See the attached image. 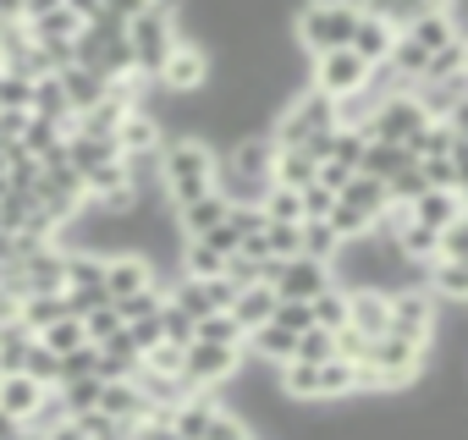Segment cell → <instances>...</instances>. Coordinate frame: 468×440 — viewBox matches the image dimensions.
Returning <instances> with one entry per match:
<instances>
[{"label": "cell", "mask_w": 468, "mask_h": 440, "mask_svg": "<svg viewBox=\"0 0 468 440\" xmlns=\"http://www.w3.org/2000/svg\"><path fill=\"white\" fill-rule=\"evenodd\" d=\"M67 314V292H28L23 303H17V320H23V330H45V325H56Z\"/></svg>", "instance_id": "83f0119b"}, {"label": "cell", "mask_w": 468, "mask_h": 440, "mask_svg": "<svg viewBox=\"0 0 468 440\" xmlns=\"http://www.w3.org/2000/svg\"><path fill=\"white\" fill-rule=\"evenodd\" d=\"M39 341H45L50 352H72V347H83L89 336H83V320H78V314H61L56 325H45V330H39Z\"/></svg>", "instance_id": "b9f144b4"}, {"label": "cell", "mask_w": 468, "mask_h": 440, "mask_svg": "<svg viewBox=\"0 0 468 440\" xmlns=\"http://www.w3.org/2000/svg\"><path fill=\"white\" fill-rule=\"evenodd\" d=\"M364 78H369V67H364L353 50H325V56H314V67H309V89H320V94H331V100L358 94Z\"/></svg>", "instance_id": "ba28073f"}, {"label": "cell", "mask_w": 468, "mask_h": 440, "mask_svg": "<svg viewBox=\"0 0 468 440\" xmlns=\"http://www.w3.org/2000/svg\"><path fill=\"white\" fill-rule=\"evenodd\" d=\"M160 336H165L171 347H187V341H193V314H182L171 298H165V309H160Z\"/></svg>", "instance_id": "bcb514c9"}, {"label": "cell", "mask_w": 468, "mask_h": 440, "mask_svg": "<svg viewBox=\"0 0 468 440\" xmlns=\"http://www.w3.org/2000/svg\"><path fill=\"white\" fill-rule=\"evenodd\" d=\"M144 369H154V374H182V347H171V341L149 347V352H144Z\"/></svg>", "instance_id": "f5cc1de1"}, {"label": "cell", "mask_w": 468, "mask_h": 440, "mask_svg": "<svg viewBox=\"0 0 468 440\" xmlns=\"http://www.w3.org/2000/svg\"><path fill=\"white\" fill-rule=\"evenodd\" d=\"M144 287H154V265L144 254H111L105 259V292H111V303H122V298H133Z\"/></svg>", "instance_id": "7c38bea8"}, {"label": "cell", "mask_w": 468, "mask_h": 440, "mask_svg": "<svg viewBox=\"0 0 468 440\" xmlns=\"http://www.w3.org/2000/svg\"><path fill=\"white\" fill-rule=\"evenodd\" d=\"M298 193H303V220H325L331 204H336V193H331L325 182H309V187H298Z\"/></svg>", "instance_id": "c3c4849f"}, {"label": "cell", "mask_w": 468, "mask_h": 440, "mask_svg": "<svg viewBox=\"0 0 468 440\" xmlns=\"http://www.w3.org/2000/svg\"><path fill=\"white\" fill-rule=\"evenodd\" d=\"M243 347H226V341H187L182 347V385L187 391H215L231 374L243 369Z\"/></svg>", "instance_id": "277c9868"}, {"label": "cell", "mask_w": 468, "mask_h": 440, "mask_svg": "<svg viewBox=\"0 0 468 440\" xmlns=\"http://www.w3.org/2000/svg\"><path fill=\"white\" fill-rule=\"evenodd\" d=\"M391 243H397V254H402V259H413V265H430V259H441V232L419 226L413 215H408L402 226L391 232Z\"/></svg>", "instance_id": "cb8c5ba5"}, {"label": "cell", "mask_w": 468, "mask_h": 440, "mask_svg": "<svg viewBox=\"0 0 468 440\" xmlns=\"http://www.w3.org/2000/svg\"><path fill=\"white\" fill-rule=\"evenodd\" d=\"M336 198H342V204H353V209H364L369 220H380V215L391 209V193H386V182H380V176H358V171L347 176V187H342Z\"/></svg>", "instance_id": "d4e9b609"}, {"label": "cell", "mask_w": 468, "mask_h": 440, "mask_svg": "<svg viewBox=\"0 0 468 440\" xmlns=\"http://www.w3.org/2000/svg\"><path fill=\"white\" fill-rule=\"evenodd\" d=\"M160 309H165V287H160V281L116 303V314H122V325H133V320H149V314H160Z\"/></svg>", "instance_id": "60d3db41"}, {"label": "cell", "mask_w": 468, "mask_h": 440, "mask_svg": "<svg viewBox=\"0 0 468 440\" xmlns=\"http://www.w3.org/2000/svg\"><path fill=\"white\" fill-rule=\"evenodd\" d=\"M204 292H209V309H231V298H238V287H231L226 276H209Z\"/></svg>", "instance_id": "6f0895ef"}, {"label": "cell", "mask_w": 468, "mask_h": 440, "mask_svg": "<svg viewBox=\"0 0 468 440\" xmlns=\"http://www.w3.org/2000/svg\"><path fill=\"white\" fill-rule=\"evenodd\" d=\"M271 287H276V298L309 303V298H320V292L331 287V265H320V259H303V254H292V259H276V270H271Z\"/></svg>", "instance_id": "9c48e42d"}, {"label": "cell", "mask_w": 468, "mask_h": 440, "mask_svg": "<svg viewBox=\"0 0 468 440\" xmlns=\"http://www.w3.org/2000/svg\"><path fill=\"white\" fill-rule=\"evenodd\" d=\"M176 23H182V6H176V0H149V6L127 23L133 72H138V78H160V67H165L171 45H176V34H182Z\"/></svg>", "instance_id": "3957f363"}, {"label": "cell", "mask_w": 468, "mask_h": 440, "mask_svg": "<svg viewBox=\"0 0 468 440\" xmlns=\"http://www.w3.org/2000/svg\"><path fill=\"white\" fill-rule=\"evenodd\" d=\"M100 385H105L100 374H83V380H61L56 396H61V407L78 418V413H94V407H100Z\"/></svg>", "instance_id": "836d02e7"}, {"label": "cell", "mask_w": 468, "mask_h": 440, "mask_svg": "<svg viewBox=\"0 0 468 440\" xmlns=\"http://www.w3.org/2000/svg\"><path fill=\"white\" fill-rule=\"evenodd\" d=\"M100 413H111V418H122V424H144V418H149V402L138 396L133 380H105V385H100Z\"/></svg>", "instance_id": "d6986e66"}, {"label": "cell", "mask_w": 468, "mask_h": 440, "mask_svg": "<svg viewBox=\"0 0 468 440\" xmlns=\"http://www.w3.org/2000/svg\"><path fill=\"white\" fill-rule=\"evenodd\" d=\"M176 265H182V276H193V281H209V276H220V270H226V254H220L209 237H182V248H176Z\"/></svg>", "instance_id": "7402d4cb"}, {"label": "cell", "mask_w": 468, "mask_h": 440, "mask_svg": "<svg viewBox=\"0 0 468 440\" xmlns=\"http://www.w3.org/2000/svg\"><path fill=\"white\" fill-rule=\"evenodd\" d=\"M127 336L138 341V352L160 347V341H165V336H160V314H149V320H133V325H127Z\"/></svg>", "instance_id": "9f6ffc18"}, {"label": "cell", "mask_w": 468, "mask_h": 440, "mask_svg": "<svg viewBox=\"0 0 468 440\" xmlns=\"http://www.w3.org/2000/svg\"><path fill=\"white\" fill-rule=\"evenodd\" d=\"M298 226H303V220H298ZM298 226H287V220H265V232H260L265 254L271 259H292L298 254Z\"/></svg>", "instance_id": "ee69618b"}, {"label": "cell", "mask_w": 468, "mask_h": 440, "mask_svg": "<svg viewBox=\"0 0 468 440\" xmlns=\"http://www.w3.org/2000/svg\"><path fill=\"white\" fill-rule=\"evenodd\" d=\"M446 127H452L457 138H468V89L452 100V110H446Z\"/></svg>", "instance_id": "94428289"}, {"label": "cell", "mask_w": 468, "mask_h": 440, "mask_svg": "<svg viewBox=\"0 0 468 440\" xmlns=\"http://www.w3.org/2000/svg\"><path fill=\"white\" fill-rule=\"evenodd\" d=\"M325 220H331V232H336L342 243H353V237H364V232H375V220H369L364 209H353V204H342V198L331 204V215H325Z\"/></svg>", "instance_id": "ab89813d"}, {"label": "cell", "mask_w": 468, "mask_h": 440, "mask_svg": "<svg viewBox=\"0 0 468 440\" xmlns=\"http://www.w3.org/2000/svg\"><path fill=\"white\" fill-rule=\"evenodd\" d=\"M424 121H430V116H424L419 94H413V89H391V94L369 110V121H358V127H364V138H375V143H408Z\"/></svg>", "instance_id": "5b68a950"}, {"label": "cell", "mask_w": 468, "mask_h": 440, "mask_svg": "<svg viewBox=\"0 0 468 440\" xmlns=\"http://www.w3.org/2000/svg\"><path fill=\"white\" fill-rule=\"evenodd\" d=\"M215 165H220V154L198 132H182V138L160 143V193H165V204L182 209V204L204 198L215 187Z\"/></svg>", "instance_id": "6da1fadb"}, {"label": "cell", "mask_w": 468, "mask_h": 440, "mask_svg": "<svg viewBox=\"0 0 468 440\" xmlns=\"http://www.w3.org/2000/svg\"><path fill=\"white\" fill-rule=\"evenodd\" d=\"M347 176H353V171H347V165H336V160H320V171H314V182H325L331 193H342V187H347Z\"/></svg>", "instance_id": "680465c9"}, {"label": "cell", "mask_w": 468, "mask_h": 440, "mask_svg": "<svg viewBox=\"0 0 468 440\" xmlns=\"http://www.w3.org/2000/svg\"><path fill=\"white\" fill-rule=\"evenodd\" d=\"M50 385H39L34 374H0V413H12L17 424L39 407V396H45Z\"/></svg>", "instance_id": "ffe728a7"}, {"label": "cell", "mask_w": 468, "mask_h": 440, "mask_svg": "<svg viewBox=\"0 0 468 440\" xmlns=\"http://www.w3.org/2000/svg\"><path fill=\"white\" fill-rule=\"evenodd\" d=\"M314 171H320V160H314L309 149H276L271 182H282V187H309V182H314Z\"/></svg>", "instance_id": "f1b7e54d"}, {"label": "cell", "mask_w": 468, "mask_h": 440, "mask_svg": "<svg viewBox=\"0 0 468 440\" xmlns=\"http://www.w3.org/2000/svg\"><path fill=\"white\" fill-rule=\"evenodd\" d=\"M271 320H276V325H287V330L298 336V330H309V325H314V309H309V303H292V298H282Z\"/></svg>", "instance_id": "681fc988"}, {"label": "cell", "mask_w": 468, "mask_h": 440, "mask_svg": "<svg viewBox=\"0 0 468 440\" xmlns=\"http://www.w3.org/2000/svg\"><path fill=\"white\" fill-rule=\"evenodd\" d=\"M463 193L457 187H424L413 204H408V215L419 220V226H430V232H446L452 226V220H463Z\"/></svg>", "instance_id": "30bf717a"}, {"label": "cell", "mask_w": 468, "mask_h": 440, "mask_svg": "<svg viewBox=\"0 0 468 440\" xmlns=\"http://www.w3.org/2000/svg\"><path fill=\"white\" fill-rule=\"evenodd\" d=\"M402 165H413V154H408V143H364V154H358V176H397Z\"/></svg>", "instance_id": "4316f807"}, {"label": "cell", "mask_w": 468, "mask_h": 440, "mask_svg": "<svg viewBox=\"0 0 468 440\" xmlns=\"http://www.w3.org/2000/svg\"><path fill=\"white\" fill-rule=\"evenodd\" d=\"M260 209H265V220H287V226H298V220H303V193H298V187L271 182V187H265V198H260Z\"/></svg>", "instance_id": "d6a6232c"}, {"label": "cell", "mask_w": 468, "mask_h": 440, "mask_svg": "<svg viewBox=\"0 0 468 440\" xmlns=\"http://www.w3.org/2000/svg\"><path fill=\"white\" fill-rule=\"evenodd\" d=\"M292 358H298V363H325V358H336V336L320 330V325H309V330H298Z\"/></svg>", "instance_id": "7bdbcfd3"}, {"label": "cell", "mask_w": 468, "mask_h": 440, "mask_svg": "<svg viewBox=\"0 0 468 440\" xmlns=\"http://www.w3.org/2000/svg\"><path fill=\"white\" fill-rule=\"evenodd\" d=\"M386 298H391V330L430 347V336H435V325H441V303L430 298V287H397V292H386Z\"/></svg>", "instance_id": "52a82bcc"}, {"label": "cell", "mask_w": 468, "mask_h": 440, "mask_svg": "<svg viewBox=\"0 0 468 440\" xmlns=\"http://www.w3.org/2000/svg\"><path fill=\"white\" fill-rule=\"evenodd\" d=\"M12 429H23V424H17V418H12V413H0V440H6V435H12Z\"/></svg>", "instance_id": "03108f58"}, {"label": "cell", "mask_w": 468, "mask_h": 440, "mask_svg": "<svg viewBox=\"0 0 468 440\" xmlns=\"http://www.w3.org/2000/svg\"><path fill=\"white\" fill-rule=\"evenodd\" d=\"M419 171H424V187H457V165H452V154H441V160H419Z\"/></svg>", "instance_id": "db71d44e"}, {"label": "cell", "mask_w": 468, "mask_h": 440, "mask_svg": "<svg viewBox=\"0 0 468 440\" xmlns=\"http://www.w3.org/2000/svg\"><path fill=\"white\" fill-rule=\"evenodd\" d=\"M0 23H23V0H0Z\"/></svg>", "instance_id": "be15d7a7"}, {"label": "cell", "mask_w": 468, "mask_h": 440, "mask_svg": "<svg viewBox=\"0 0 468 440\" xmlns=\"http://www.w3.org/2000/svg\"><path fill=\"white\" fill-rule=\"evenodd\" d=\"M441 259H468V209H463V220H452L441 232Z\"/></svg>", "instance_id": "816d5d0a"}, {"label": "cell", "mask_w": 468, "mask_h": 440, "mask_svg": "<svg viewBox=\"0 0 468 440\" xmlns=\"http://www.w3.org/2000/svg\"><path fill=\"white\" fill-rule=\"evenodd\" d=\"M309 309H314V325H320V330H342V325H347V292H342L336 281H331L320 298H309Z\"/></svg>", "instance_id": "d590c367"}, {"label": "cell", "mask_w": 468, "mask_h": 440, "mask_svg": "<svg viewBox=\"0 0 468 440\" xmlns=\"http://www.w3.org/2000/svg\"><path fill=\"white\" fill-rule=\"evenodd\" d=\"M78 28H83V17H72L67 6H56V12H45V17L28 23V39H78Z\"/></svg>", "instance_id": "8d00e7d4"}, {"label": "cell", "mask_w": 468, "mask_h": 440, "mask_svg": "<svg viewBox=\"0 0 468 440\" xmlns=\"http://www.w3.org/2000/svg\"><path fill=\"white\" fill-rule=\"evenodd\" d=\"M424 287L435 303H468V259H430Z\"/></svg>", "instance_id": "2e32d148"}, {"label": "cell", "mask_w": 468, "mask_h": 440, "mask_svg": "<svg viewBox=\"0 0 468 440\" xmlns=\"http://www.w3.org/2000/svg\"><path fill=\"white\" fill-rule=\"evenodd\" d=\"M347 396H358L353 363H347V358H325V363H314V402H347Z\"/></svg>", "instance_id": "603a6c76"}, {"label": "cell", "mask_w": 468, "mask_h": 440, "mask_svg": "<svg viewBox=\"0 0 468 440\" xmlns=\"http://www.w3.org/2000/svg\"><path fill=\"white\" fill-rule=\"evenodd\" d=\"M276 303H282V298H276V287H271V281H254V287H243L238 298H231V309H226V314L238 320V325H243V336H249L254 325H265V320L276 314Z\"/></svg>", "instance_id": "e0dca14e"}, {"label": "cell", "mask_w": 468, "mask_h": 440, "mask_svg": "<svg viewBox=\"0 0 468 440\" xmlns=\"http://www.w3.org/2000/svg\"><path fill=\"white\" fill-rule=\"evenodd\" d=\"M347 325H353V330H364V336L391 330V298H386V292H369V287L347 292Z\"/></svg>", "instance_id": "9a60e30c"}, {"label": "cell", "mask_w": 468, "mask_h": 440, "mask_svg": "<svg viewBox=\"0 0 468 440\" xmlns=\"http://www.w3.org/2000/svg\"><path fill=\"white\" fill-rule=\"evenodd\" d=\"M67 418H72V413L61 407V396H56V385H50V391L39 396V407H34V413L23 418V429H28V435H50V429H61Z\"/></svg>", "instance_id": "f35d334b"}, {"label": "cell", "mask_w": 468, "mask_h": 440, "mask_svg": "<svg viewBox=\"0 0 468 440\" xmlns=\"http://www.w3.org/2000/svg\"><path fill=\"white\" fill-rule=\"evenodd\" d=\"M226 209H231L226 193L209 187L204 198H193V204H182V209H171V215H176V232H182V237H204V232H215L220 220H226Z\"/></svg>", "instance_id": "5bb4252c"}, {"label": "cell", "mask_w": 468, "mask_h": 440, "mask_svg": "<svg viewBox=\"0 0 468 440\" xmlns=\"http://www.w3.org/2000/svg\"><path fill=\"white\" fill-rule=\"evenodd\" d=\"M336 336V358H347V363H358L364 358V347H369V336L364 330H353V325H342V330H331Z\"/></svg>", "instance_id": "11a10c76"}, {"label": "cell", "mask_w": 468, "mask_h": 440, "mask_svg": "<svg viewBox=\"0 0 468 440\" xmlns=\"http://www.w3.org/2000/svg\"><path fill=\"white\" fill-rule=\"evenodd\" d=\"M209 78H215V61H209V50L193 39V34H176V45H171V56H165V67H160V89L165 94H198V89H209Z\"/></svg>", "instance_id": "8992f818"}, {"label": "cell", "mask_w": 468, "mask_h": 440, "mask_svg": "<svg viewBox=\"0 0 468 440\" xmlns=\"http://www.w3.org/2000/svg\"><path fill=\"white\" fill-rule=\"evenodd\" d=\"M34 105V83L17 72H0V110H28Z\"/></svg>", "instance_id": "7dc6e473"}, {"label": "cell", "mask_w": 468, "mask_h": 440, "mask_svg": "<svg viewBox=\"0 0 468 440\" xmlns=\"http://www.w3.org/2000/svg\"><path fill=\"white\" fill-rule=\"evenodd\" d=\"M28 116H45V121H56L61 132H72V105H67V94H61V78H56V72L34 83V105H28Z\"/></svg>", "instance_id": "484cf974"}, {"label": "cell", "mask_w": 468, "mask_h": 440, "mask_svg": "<svg viewBox=\"0 0 468 440\" xmlns=\"http://www.w3.org/2000/svg\"><path fill=\"white\" fill-rule=\"evenodd\" d=\"M23 374H34L39 385H56V352L34 336V352H28V363H23Z\"/></svg>", "instance_id": "f907efd6"}, {"label": "cell", "mask_w": 468, "mask_h": 440, "mask_svg": "<svg viewBox=\"0 0 468 440\" xmlns=\"http://www.w3.org/2000/svg\"><path fill=\"white\" fill-rule=\"evenodd\" d=\"M358 17H364L358 0H309V6L292 17V45H298L309 61L325 56V50H347Z\"/></svg>", "instance_id": "7a4b0ae2"}, {"label": "cell", "mask_w": 468, "mask_h": 440, "mask_svg": "<svg viewBox=\"0 0 468 440\" xmlns=\"http://www.w3.org/2000/svg\"><path fill=\"white\" fill-rule=\"evenodd\" d=\"M193 341H226V347H243V325L231 320L226 309H215V314L193 320Z\"/></svg>", "instance_id": "e575fe53"}, {"label": "cell", "mask_w": 468, "mask_h": 440, "mask_svg": "<svg viewBox=\"0 0 468 440\" xmlns=\"http://www.w3.org/2000/svg\"><path fill=\"white\" fill-rule=\"evenodd\" d=\"M160 143H165V127L149 116V110H127L122 116V127H116V149H122V160H138V154H160Z\"/></svg>", "instance_id": "8fae6325"}, {"label": "cell", "mask_w": 468, "mask_h": 440, "mask_svg": "<svg viewBox=\"0 0 468 440\" xmlns=\"http://www.w3.org/2000/svg\"><path fill=\"white\" fill-rule=\"evenodd\" d=\"M61 138H67V132H61L56 121L28 116V121H23V132H17V149H23V154H34V160H45V154H56V149H61Z\"/></svg>", "instance_id": "4dcf8cb0"}, {"label": "cell", "mask_w": 468, "mask_h": 440, "mask_svg": "<svg viewBox=\"0 0 468 440\" xmlns=\"http://www.w3.org/2000/svg\"><path fill=\"white\" fill-rule=\"evenodd\" d=\"M457 78H468V34H457Z\"/></svg>", "instance_id": "e7e4bbea"}, {"label": "cell", "mask_w": 468, "mask_h": 440, "mask_svg": "<svg viewBox=\"0 0 468 440\" xmlns=\"http://www.w3.org/2000/svg\"><path fill=\"white\" fill-rule=\"evenodd\" d=\"M364 127H336L331 132V143H325V160H336V165H347V171H358V154H364Z\"/></svg>", "instance_id": "74e56055"}, {"label": "cell", "mask_w": 468, "mask_h": 440, "mask_svg": "<svg viewBox=\"0 0 468 440\" xmlns=\"http://www.w3.org/2000/svg\"><path fill=\"white\" fill-rule=\"evenodd\" d=\"M452 143H457V132H452L446 121H424V127L408 138V154H413V160H441V154H452Z\"/></svg>", "instance_id": "1f68e13d"}, {"label": "cell", "mask_w": 468, "mask_h": 440, "mask_svg": "<svg viewBox=\"0 0 468 440\" xmlns=\"http://www.w3.org/2000/svg\"><path fill=\"white\" fill-rule=\"evenodd\" d=\"M116 330H122V314H116V303H100V309H89V314H83V336H89L94 347H100V341H111Z\"/></svg>", "instance_id": "f6af8a7d"}, {"label": "cell", "mask_w": 468, "mask_h": 440, "mask_svg": "<svg viewBox=\"0 0 468 440\" xmlns=\"http://www.w3.org/2000/svg\"><path fill=\"white\" fill-rule=\"evenodd\" d=\"M6 440H28V429H12V435H6Z\"/></svg>", "instance_id": "003e7915"}, {"label": "cell", "mask_w": 468, "mask_h": 440, "mask_svg": "<svg viewBox=\"0 0 468 440\" xmlns=\"http://www.w3.org/2000/svg\"><path fill=\"white\" fill-rule=\"evenodd\" d=\"M391 45H397V28H391L386 17H375V12H364L358 28H353V39H347V50H353L364 67H380V61L391 56Z\"/></svg>", "instance_id": "4fadbf2b"}, {"label": "cell", "mask_w": 468, "mask_h": 440, "mask_svg": "<svg viewBox=\"0 0 468 440\" xmlns=\"http://www.w3.org/2000/svg\"><path fill=\"white\" fill-rule=\"evenodd\" d=\"M144 6H149V0H100V12H111L116 23H133Z\"/></svg>", "instance_id": "91938a15"}, {"label": "cell", "mask_w": 468, "mask_h": 440, "mask_svg": "<svg viewBox=\"0 0 468 440\" xmlns=\"http://www.w3.org/2000/svg\"><path fill=\"white\" fill-rule=\"evenodd\" d=\"M56 78H61V94H67L72 116H78V110H89V105H100V100H105V89H111L100 72H89V67H78V61H72L67 72H56Z\"/></svg>", "instance_id": "44dd1931"}, {"label": "cell", "mask_w": 468, "mask_h": 440, "mask_svg": "<svg viewBox=\"0 0 468 440\" xmlns=\"http://www.w3.org/2000/svg\"><path fill=\"white\" fill-rule=\"evenodd\" d=\"M67 12L83 17V23H94V17H100V0H67Z\"/></svg>", "instance_id": "6125c7cd"}, {"label": "cell", "mask_w": 468, "mask_h": 440, "mask_svg": "<svg viewBox=\"0 0 468 440\" xmlns=\"http://www.w3.org/2000/svg\"><path fill=\"white\" fill-rule=\"evenodd\" d=\"M402 39H408V45H419L424 56H435L441 45H452V39H457V23H452V12H446V6H435V12L413 17V23L402 28Z\"/></svg>", "instance_id": "ac0fdd59"}, {"label": "cell", "mask_w": 468, "mask_h": 440, "mask_svg": "<svg viewBox=\"0 0 468 440\" xmlns=\"http://www.w3.org/2000/svg\"><path fill=\"white\" fill-rule=\"evenodd\" d=\"M336 248H342V237L331 232V220H303V226H298V254H303V259L331 265V259H336Z\"/></svg>", "instance_id": "f546056e"}]
</instances>
